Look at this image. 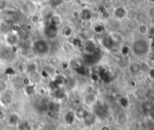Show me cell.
<instances>
[{"instance_id": "3", "label": "cell", "mask_w": 154, "mask_h": 130, "mask_svg": "<svg viewBox=\"0 0 154 130\" xmlns=\"http://www.w3.org/2000/svg\"><path fill=\"white\" fill-rule=\"evenodd\" d=\"M14 91L10 88H8L4 93L0 94V104L4 106H8L13 101L14 97Z\"/></svg>"}, {"instance_id": "2", "label": "cell", "mask_w": 154, "mask_h": 130, "mask_svg": "<svg viewBox=\"0 0 154 130\" xmlns=\"http://www.w3.org/2000/svg\"><path fill=\"white\" fill-rule=\"evenodd\" d=\"M114 122H115L116 125L119 126V127L127 126L129 122H130V115H129V113L124 109L120 110L119 112L116 113V115L114 116Z\"/></svg>"}, {"instance_id": "11", "label": "cell", "mask_w": 154, "mask_h": 130, "mask_svg": "<svg viewBox=\"0 0 154 130\" xmlns=\"http://www.w3.org/2000/svg\"><path fill=\"white\" fill-rule=\"evenodd\" d=\"M18 130H31V125L26 122H21L17 125Z\"/></svg>"}, {"instance_id": "1", "label": "cell", "mask_w": 154, "mask_h": 130, "mask_svg": "<svg viewBox=\"0 0 154 130\" xmlns=\"http://www.w3.org/2000/svg\"><path fill=\"white\" fill-rule=\"evenodd\" d=\"M150 50V43L146 38L140 37L135 39L131 44V51L136 56H144Z\"/></svg>"}, {"instance_id": "12", "label": "cell", "mask_w": 154, "mask_h": 130, "mask_svg": "<svg viewBox=\"0 0 154 130\" xmlns=\"http://www.w3.org/2000/svg\"><path fill=\"white\" fill-rule=\"evenodd\" d=\"M115 16L116 17L118 18H123L124 16H125V10L122 8H118L116 10H115Z\"/></svg>"}, {"instance_id": "14", "label": "cell", "mask_w": 154, "mask_h": 130, "mask_svg": "<svg viewBox=\"0 0 154 130\" xmlns=\"http://www.w3.org/2000/svg\"><path fill=\"white\" fill-rule=\"evenodd\" d=\"M63 36H66V37L71 36L72 34V27H65L63 28Z\"/></svg>"}, {"instance_id": "21", "label": "cell", "mask_w": 154, "mask_h": 130, "mask_svg": "<svg viewBox=\"0 0 154 130\" xmlns=\"http://www.w3.org/2000/svg\"><path fill=\"white\" fill-rule=\"evenodd\" d=\"M150 1H151V2H153V3H154V0H150Z\"/></svg>"}, {"instance_id": "17", "label": "cell", "mask_w": 154, "mask_h": 130, "mask_svg": "<svg viewBox=\"0 0 154 130\" xmlns=\"http://www.w3.org/2000/svg\"><path fill=\"white\" fill-rule=\"evenodd\" d=\"M56 130H67V125L64 124V125H59L56 128Z\"/></svg>"}, {"instance_id": "18", "label": "cell", "mask_w": 154, "mask_h": 130, "mask_svg": "<svg viewBox=\"0 0 154 130\" xmlns=\"http://www.w3.org/2000/svg\"><path fill=\"white\" fill-rule=\"evenodd\" d=\"M148 117H149V118H151L152 120H154V108L150 111V113L149 114Z\"/></svg>"}, {"instance_id": "13", "label": "cell", "mask_w": 154, "mask_h": 130, "mask_svg": "<svg viewBox=\"0 0 154 130\" xmlns=\"http://www.w3.org/2000/svg\"><path fill=\"white\" fill-rule=\"evenodd\" d=\"M8 88V83L5 80H3V79H0V94L4 93Z\"/></svg>"}, {"instance_id": "6", "label": "cell", "mask_w": 154, "mask_h": 130, "mask_svg": "<svg viewBox=\"0 0 154 130\" xmlns=\"http://www.w3.org/2000/svg\"><path fill=\"white\" fill-rule=\"evenodd\" d=\"M19 116L17 113H12L9 115L8 118V123L10 125V126H17L19 124Z\"/></svg>"}, {"instance_id": "10", "label": "cell", "mask_w": 154, "mask_h": 130, "mask_svg": "<svg viewBox=\"0 0 154 130\" xmlns=\"http://www.w3.org/2000/svg\"><path fill=\"white\" fill-rule=\"evenodd\" d=\"M144 130H154V120L149 117H147L143 121Z\"/></svg>"}, {"instance_id": "20", "label": "cell", "mask_w": 154, "mask_h": 130, "mask_svg": "<svg viewBox=\"0 0 154 130\" xmlns=\"http://www.w3.org/2000/svg\"><path fill=\"white\" fill-rule=\"evenodd\" d=\"M80 130H92L91 128H88V127H85V128H84V129H80Z\"/></svg>"}, {"instance_id": "7", "label": "cell", "mask_w": 154, "mask_h": 130, "mask_svg": "<svg viewBox=\"0 0 154 130\" xmlns=\"http://www.w3.org/2000/svg\"><path fill=\"white\" fill-rule=\"evenodd\" d=\"M74 113H75L76 118H79V119L85 120V118L87 116L89 111H87V109H85V107H79Z\"/></svg>"}, {"instance_id": "4", "label": "cell", "mask_w": 154, "mask_h": 130, "mask_svg": "<svg viewBox=\"0 0 154 130\" xmlns=\"http://www.w3.org/2000/svg\"><path fill=\"white\" fill-rule=\"evenodd\" d=\"M34 51L40 55L47 54L49 51V46L44 40H38L34 44Z\"/></svg>"}, {"instance_id": "19", "label": "cell", "mask_w": 154, "mask_h": 130, "mask_svg": "<svg viewBox=\"0 0 154 130\" xmlns=\"http://www.w3.org/2000/svg\"><path fill=\"white\" fill-rule=\"evenodd\" d=\"M100 130H112V129H111V127H109L108 125H103V126L100 128Z\"/></svg>"}, {"instance_id": "9", "label": "cell", "mask_w": 154, "mask_h": 130, "mask_svg": "<svg viewBox=\"0 0 154 130\" xmlns=\"http://www.w3.org/2000/svg\"><path fill=\"white\" fill-rule=\"evenodd\" d=\"M85 102L89 106H92L95 105V103H96V96L92 94V93L86 95V97H85Z\"/></svg>"}, {"instance_id": "15", "label": "cell", "mask_w": 154, "mask_h": 130, "mask_svg": "<svg viewBox=\"0 0 154 130\" xmlns=\"http://www.w3.org/2000/svg\"><path fill=\"white\" fill-rule=\"evenodd\" d=\"M85 16H86V17H85V20H88V19H90V17H91V12H90L89 10H84V11L81 13V17H82V18H83Z\"/></svg>"}, {"instance_id": "16", "label": "cell", "mask_w": 154, "mask_h": 130, "mask_svg": "<svg viewBox=\"0 0 154 130\" xmlns=\"http://www.w3.org/2000/svg\"><path fill=\"white\" fill-rule=\"evenodd\" d=\"M148 14H149V17L151 19H154V7H151V8H149Z\"/></svg>"}, {"instance_id": "5", "label": "cell", "mask_w": 154, "mask_h": 130, "mask_svg": "<svg viewBox=\"0 0 154 130\" xmlns=\"http://www.w3.org/2000/svg\"><path fill=\"white\" fill-rule=\"evenodd\" d=\"M76 119V116H75V113L73 111H68L65 113L64 115V122H65V125H71L74 123Z\"/></svg>"}, {"instance_id": "8", "label": "cell", "mask_w": 154, "mask_h": 130, "mask_svg": "<svg viewBox=\"0 0 154 130\" xmlns=\"http://www.w3.org/2000/svg\"><path fill=\"white\" fill-rule=\"evenodd\" d=\"M138 32H139V34H140V36H144L148 35V34H149V26H148L147 24H145V23H141V24H140V25H139V27H138Z\"/></svg>"}]
</instances>
